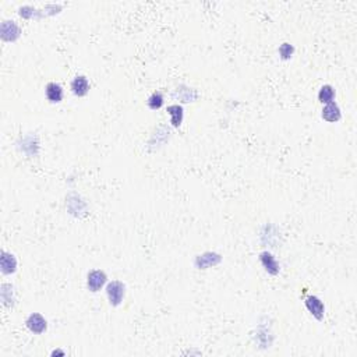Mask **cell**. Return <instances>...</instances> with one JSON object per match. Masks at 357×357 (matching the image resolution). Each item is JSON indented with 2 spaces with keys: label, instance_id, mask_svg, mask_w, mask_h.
Segmentation results:
<instances>
[{
  "label": "cell",
  "instance_id": "3957f363",
  "mask_svg": "<svg viewBox=\"0 0 357 357\" xmlns=\"http://www.w3.org/2000/svg\"><path fill=\"white\" fill-rule=\"evenodd\" d=\"M306 307L309 309L311 314L315 317L317 319H321L324 318V314H325V306L324 303L321 302V299H318L317 296H309L307 299H306Z\"/></svg>",
  "mask_w": 357,
  "mask_h": 357
},
{
  "label": "cell",
  "instance_id": "7a4b0ae2",
  "mask_svg": "<svg viewBox=\"0 0 357 357\" xmlns=\"http://www.w3.org/2000/svg\"><path fill=\"white\" fill-rule=\"evenodd\" d=\"M106 280H108V276H106V273L101 269H93L88 273V278H87V286L88 289L93 292V293H96V292H99L103 285L106 283Z\"/></svg>",
  "mask_w": 357,
  "mask_h": 357
},
{
  "label": "cell",
  "instance_id": "5b68a950",
  "mask_svg": "<svg viewBox=\"0 0 357 357\" xmlns=\"http://www.w3.org/2000/svg\"><path fill=\"white\" fill-rule=\"evenodd\" d=\"M260 261H261V264H263L265 271L268 272V273H271V275H278L279 273V264L276 263L275 257L272 256L271 253H268V251L261 253L260 254Z\"/></svg>",
  "mask_w": 357,
  "mask_h": 357
},
{
  "label": "cell",
  "instance_id": "9c48e42d",
  "mask_svg": "<svg viewBox=\"0 0 357 357\" xmlns=\"http://www.w3.org/2000/svg\"><path fill=\"white\" fill-rule=\"evenodd\" d=\"M71 89L74 95L77 96H84L87 95V92L89 91V83L87 80L86 76H77L71 81Z\"/></svg>",
  "mask_w": 357,
  "mask_h": 357
},
{
  "label": "cell",
  "instance_id": "8992f818",
  "mask_svg": "<svg viewBox=\"0 0 357 357\" xmlns=\"http://www.w3.org/2000/svg\"><path fill=\"white\" fill-rule=\"evenodd\" d=\"M342 112L341 108L335 103V102H329L326 103L324 109H322V119L329 122V123H335L338 120H341Z\"/></svg>",
  "mask_w": 357,
  "mask_h": 357
},
{
  "label": "cell",
  "instance_id": "8fae6325",
  "mask_svg": "<svg viewBox=\"0 0 357 357\" xmlns=\"http://www.w3.org/2000/svg\"><path fill=\"white\" fill-rule=\"evenodd\" d=\"M168 113L171 115V123L173 127H178L183 122V116H184V110L180 105H171L168 108Z\"/></svg>",
  "mask_w": 357,
  "mask_h": 357
},
{
  "label": "cell",
  "instance_id": "4fadbf2b",
  "mask_svg": "<svg viewBox=\"0 0 357 357\" xmlns=\"http://www.w3.org/2000/svg\"><path fill=\"white\" fill-rule=\"evenodd\" d=\"M175 96H178L180 101L183 102H191L194 101L195 98H197V92H195L194 89H191V88H186V89H183V87L180 88V89H176V93H175Z\"/></svg>",
  "mask_w": 357,
  "mask_h": 357
},
{
  "label": "cell",
  "instance_id": "6da1fadb",
  "mask_svg": "<svg viewBox=\"0 0 357 357\" xmlns=\"http://www.w3.org/2000/svg\"><path fill=\"white\" fill-rule=\"evenodd\" d=\"M125 285L119 280L110 282L106 287V295H108L109 303L112 306H119L122 303L123 297H125Z\"/></svg>",
  "mask_w": 357,
  "mask_h": 357
},
{
  "label": "cell",
  "instance_id": "ba28073f",
  "mask_svg": "<svg viewBox=\"0 0 357 357\" xmlns=\"http://www.w3.org/2000/svg\"><path fill=\"white\" fill-rule=\"evenodd\" d=\"M0 267H1V272L10 275L14 273L17 269V260L13 254H8L6 251L1 253V258H0Z\"/></svg>",
  "mask_w": 357,
  "mask_h": 357
},
{
  "label": "cell",
  "instance_id": "9a60e30c",
  "mask_svg": "<svg viewBox=\"0 0 357 357\" xmlns=\"http://www.w3.org/2000/svg\"><path fill=\"white\" fill-rule=\"evenodd\" d=\"M293 52H295V47L292 46L290 44L285 42V44H282V45H280L279 54H280V57H282L283 60H287V59H290V57H292V54H293Z\"/></svg>",
  "mask_w": 357,
  "mask_h": 357
},
{
  "label": "cell",
  "instance_id": "5bb4252c",
  "mask_svg": "<svg viewBox=\"0 0 357 357\" xmlns=\"http://www.w3.org/2000/svg\"><path fill=\"white\" fill-rule=\"evenodd\" d=\"M163 105V95L161 92H154L149 98H148V106L152 109V110H156V109L162 108Z\"/></svg>",
  "mask_w": 357,
  "mask_h": 357
},
{
  "label": "cell",
  "instance_id": "7c38bea8",
  "mask_svg": "<svg viewBox=\"0 0 357 357\" xmlns=\"http://www.w3.org/2000/svg\"><path fill=\"white\" fill-rule=\"evenodd\" d=\"M318 99L321 103H329L335 99V89L331 86H324L318 92Z\"/></svg>",
  "mask_w": 357,
  "mask_h": 357
},
{
  "label": "cell",
  "instance_id": "277c9868",
  "mask_svg": "<svg viewBox=\"0 0 357 357\" xmlns=\"http://www.w3.org/2000/svg\"><path fill=\"white\" fill-rule=\"evenodd\" d=\"M27 326H28V329L34 332V334H44L45 331H46L47 328V322L46 319L44 318L41 314L38 312H34L31 314L28 318H27Z\"/></svg>",
  "mask_w": 357,
  "mask_h": 357
},
{
  "label": "cell",
  "instance_id": "52a82bcc",
  "mask_svg": "<svg viewBox=\"0 0 357 357\" xmlns=\"http://www.w3.org/2000/svg\"><path fill=\"white\" fill-rule=\"evenodd\" d=\"M20 37V28L14 21H4L1 24V38L4 41H16Z\"/></svg>",
  "mask_w": 357,
  "mask_h": 357
},
{
  "label": "cell",
  "instance_id": "30bf717a",
  "mask_svg": "<svg viewBox=\"0 0 357 357\" xmlns=\"http://www.w3.org/2000/svg\"><path fill=\"white\" fill-rule=\"evenodd\" d=\"M46 98L52 103H57V102H62L63 99V88L62 86H59L57 83H49L46 86Z\"/></svg>",
  "mask_w": 357,
  "mask_h": 357
}]
</instances>
